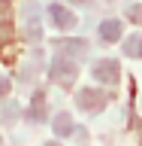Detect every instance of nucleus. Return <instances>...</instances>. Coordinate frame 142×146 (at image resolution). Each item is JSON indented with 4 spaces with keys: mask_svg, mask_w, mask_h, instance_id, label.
<instances>
[{
    "mask_svg": "<svg viewBox=\"0 0 142 146\" xmlns=\"http://www.w3.org/2000/svg\"><path fill=\"white\" fill-rule=\"evenodd\" d=\"M52 128H54V134H58V137H67V134H73V131H76L73 119L67 116V113H58V116H54V122H52Z\"/></svg>",
    "mask_w": 142,
    "mask_h": 146,
    "instance_id": "7",
    "label": "nucleus"
},
{
    "mask_svg": "<svg viewBox=\"0 0 142 146\" xmlns=\"http://www.w3.org/2000/svg\"><path fill=\"white\" fill-rule=\"evenodd\" d=\"M91 73H94V79L97 82H118V76H121V67H118L115 58H100L94 67H91Z\"/></svg>",
    "mask_w": 142,
    "mask_h": 146,
    "instance_id": "3",
    "label": "nucleus"
},
{
    "mask_svg": "<svg viewBox=\"0 0 142 146\" xmlns=\"http://www.w3.org/2000/svg\"><path fill=\"white\" fill-rule=\"evenodd\" d=\"M9 88H12V85H9V79H6V76H0V98H6Z\"/></svg>",
    "mask_w": 142,
    "mask_h": 146,
    "instance_id": "11",
    "label": "nucleus"
},
{
    "mask_svg": "<svg viewBox=\"0 0 142 146\" xmlns=\"http://www.w3.org/2000/svg\"><path fill=\"white\" fill-rule=\"evenodd\" d=\"M76 73H79V67H76V61L67 58V55H58L52 61V79L58 82V85H63V88L76 82Z\"/></svg>",
    "mask_w": 142,
    "mask_h": 146,
    "instance_id": "1",
    "label": "nucleus"
},
{
    "mask_svg": "<svg viewBox=\"0 0 142 146\" xmlns=\"http://www.w3.org/2000/svg\"><path fill=\"white\" fill-rule=\"evenodd\" d=\"M76 104H79V110H85V113H100V110L109 104V94L100 88H82L79 94H76Z\"/></svg>",
    "mask_w": 142,
    "mask_h": 146,
    "instance_id": "2",
    "label": "nucleus"
},
{
    "mask_svg": "<svg viewBox=\"0 0 142 146\" xmlns=\"http://www.w3.org/2000/svg\"><path fill=\"white\" fill-rule=\"evenodd\" d=\"M73 3H91V0H73Z\"/></svg>",
    "mask_w": 142,
    "mask_h": 146,
    "instance_id": "12",
    "label": "nucleus"
},
{
    "mask_svg": "<svg viewBox=\"0 0 142 146\" xmlns=\"http://www.w3.org/2000/svg\"><path fill=\"white\" fill-rule=\"evenodd\" d=\"M127 18H130V21H136V25H142V3L127 6Z\"/></svg>",
    "mask_w": 142,
    "mask_h": 146,
    "instance_id": "10",
    "label": "nucleus"
},
{
    "mask_svg": "<svg viewBox=\"0 0 142 146\" xmlns=\"http://www.w3.org/2000/svg\"><path fill=\"white\" fill-rule=\"evenodd\" d=\"M48 18H52V25L58 27V31H73V27H76V15H73L67 6H61V3H52V6H48Z\"/></svg>",
    "mask_w": 142,
    "mask_h": 146,
    "instance_id": "4",
    "label": "nucleus"
},
{
    "mask_svg": "<svg viewBox=\"0 0 142 146\" xmlns=\"http://www.w3.org/2000/svg\"><path fill=\"white\" fill-rule=\"evenodd\" d=\"M58 49L67 58H82V55L88 52V43L85 40H63V43H58Z\"/></svg>",
    "mask_w": 142,
    "mask_h": 146,
    "instance_id": "6",
    "label": "nucleus"
},
{
    "mask_svg": "<svg viewBox=\"0 0 142 146\" xmlns=\"http://www.w3.org/2000/svg\"><path fill=\"white\" fill-rule=\"evenodd\" d=\"M121 34H124V27H121L118 18H106V21H100V40L115 43V40H121Z\"/></svg>",
    "mask_w": 142,
    "mask_h": 146,
    "instance_id": "5",
    "label": "nucleus"
},
{
    "mask_svg": "<svg viewBox=\"0 0 142 146\" xmlns=\"http://www.w3.org/2000/svg\"><path fill=\"white\" fill-rule=\"evenodd\" d=\"M43 116H45V94H43V91H36V94H33V104H30V110H27V119H30V122H39Z\"/></svg>",
    "mask_w": 142,
    "mask_h": 146,
    "instance_id": "8",
    "label": "nucleus"
},
{
    "mask_svg": "<svg viewBox=\"0 0 142 146\" xmlns=\"http://www.w3.org/2000/svg\"><path fill=\"white\" fill-rule=\"evenodd\" d=\"M45 146H61V143H54V140H52V143H45Z\"/></svg>",
    "mask_w": 142,
    "mask_h": 146,
    "instance_id": "13",
    "label": "nucleus"
},
{
    "mask_svg": "<svg viewBox=\"0 0 142 146\" xmlns=\"http://www.w3.org/2000/svg\"><path fill=\"white\" fill-rule=\"evenodd\" d=\"M124 55L127 58H142V34H133L124 40Z\"/></svg>",
    "mask_w": 142,
    "mask_h": 146,
    "instance_id": "9",
    "label": "nucleus"
}]
</instances>
